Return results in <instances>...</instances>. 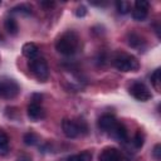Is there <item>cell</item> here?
<instances>
[{
    "label": "cell",
    "mask_w": 161,
    "mask_h": 161,
    "mask_svg": "<svg viewBox=\"0 0 161 161\" xmlns=\"http://www.w3.org/2000/svg\"><path fill=\"white\" fill-rule=\"evenodd\" d=\"M79 47V36L75 31L68 30L63 33L55 42V49L58 53L63 55H72L78 50Z\"/></svg>",
    "instance_id": "cell-1"
},
{
    "label": "cell",
    "mask_w": 161,
    "mask_h": 161,
    "mask_svg": "<svg viewBox=\"0 0 161 161\" xmlns=\"http://www.w3.org/2000/svg\"><path fill=\"white\" fill-rule=\"evenodd\" d=\"M113 65L119 72H136L140 68L137 58L127 53H118L113 58Z\"/></svg>",
    "instance_id": "cell-2"
},
{
    "label": "cell",
    "mask_w": 161,
    "mask_h": 161,
    "mask_svg": "<svg viewBox=\"0 0 161 161\" xmlns=\"http://www.w3.org/2000/svg\"><path fill=\"white\" fill-rule=\"evenodd\" d=\"M62 130L68 138H75L82 133L87 132V125L83 119H68L64 118L62 122Z\"/></svg>",
    "instance_id": "cell-3"
},
{
    "label": "cell",
    "mask_w": 161,
    "mask_h": 161,
    "mask_svg": "<svg viewBox=\"0 0 161 161\" xmlns=\"http://www.w3.org/2000/svg\"><path fill=\"white\" fill-rule=\"evenodd\" d=\"M20 93V86L13 78L1 77L0 78V98L13 99Z\"/></svg>",
    "instance_id": "cell-4"
},
{
    "label": "cell",
    "mask_w": 161,
    "mask_h": 161,
    "mask_svg": "<svg viewBox=\"0 0 161 161\" xmlns=\"http://www.w3.org/2000/svg\"><path fill=\"white\" fill-rule=\"evenodd\" d=\"M29 68H30L31 73L35 75L36 79H39L40 82L48 80V78H49V67H48L44 58L35 57V58L30 59L29 60Z\"/></svg>",
    "instance_id": "cell-5"
},
{
    "label": "cell",
    "mask_w": 161,
    "mask_h": 161,
    "mask_svg": "<svg viewBox=\"0 0 161 161\" xmlns=\"http://www.w3.org/2000/svg\"><path fill=\"white\" fill-rule=\"evenodd\" d=\"M130 93L133 98H136L137 101H141V102H146L152 98V94H151L150 89L147 88V86L141 82L132 83L130 87Z\"/></svg>",
    "instance_id": "cell-6"
},
{
    "label": "cell",
    "mask_w": 161,
    "mask_h": 161,
    "mask_svg": "<svg viewBox=\"0 0 161 161\" xmlns=\"http://www.w3.org/2000/svg\"><path fill=\"white\" fill-rule=\"evenodd\" d=\"M98 161H125V158L118 148L108 146L101 151L98 156Z\"/></svg>",
    "instance_id": "cell-7"
},
{
    "label": "cell",
    "mask_w": 161,
    "mask_h": 161,
    "mask_svg": "<svg viewBox=\"0 0 161 161\" xmlns=\"http://www.w3.org/2000/svg\"><path fill=\"white\" fill-rule=\"evenodd\" d=\"M117 119H116V117L114 116H112V114H108V113H106V114H102L99 118H98V127L103 131V132H107V133H111L113 130H114V127L117 126Z\"/></svg>",
    "instance_id": "cell-8"
},
{
    "label": "cell",
    "mask_w": 161,
    "mask_h": 161,
    "mask_svg": "<svg viewBox=\"0 0 161 161\" xmlns=\"http://www.w3.org/2000/svg\"><path fill=\"white\" fill-rule=\"evenodd\" d=\"M26 112H28V117L31 121H39V119L44 118V116H45V112H44L43 107L38 102H31L28 106Z\"/></svg>",
    "instance_id": "cell-9"
},
{
    "label": "cell",
    "mask_w": 161,
    "mask_h": 161,
    "mask_svg": "<svg viewBox=\"0 0 161 161\" xmlns=\"http://www.w3.org/2000/svg\"><path fill=\"white\" fill-rule=\"evenodd\" d=\"M127 43L131 48H135V49H143L145 47V40L135 33H130L127 35Z\"/></svg>",
    "instance_id": "cell-10"
},
{
    "label": "cell",
    "mask_w": 161,
    "mask_h": 161,
    "mask_svg": "<svg viewBox=\"0 0 161 161\" xmlns=\"http://www.w3.org/2000/svg\"><path fill=\"white\" fill-rule=\"evenodd\" d=\"M21 52H23V55L24 57H26L29 59H33V58L36 57V54L39 52V48L34 43H25L23 45V48H21Z\"/></svg>",
    "instance_id": "cell-11"
},
{
    "label": "cell",
    "mask_w": 161,
    "mask_h": 161,
    "mask_svg": "<svg viewBox=\"0 0 161 161\" xmlns=\"http://www.w3.org/2000/svg\"><path fill=\"white\" fill-rule=\"evenodd\" d=\"M111 135L114 138H117L118 141H126L127 140V130H126V127L122 123H117V126L111 132Z\"/></svg>",
    "instance_id": "cell-12"
},
{
    "label": "cell",
    "mask_w": 161,
    "mask_h": 161,
    "mask_svg": "<svg viewBox=\"0 0 161 161\" xmlns=\"http://www.w3.org/2000/svg\"><path fill=\"white\" fill-rule=\"evenodd\" d=\"M4 26H5V30L10 34V35H15L18 34V30H19V26H18V23L14 18H6L5 21H4Z\"/></svg>",
    "instance_id": "cell-13"
},
{
    "label": "cell",
    "mask_w": 161,
    "mask_h": 161,
    "mask_svg": "<svg viewBox=\"0 0 161 161\" xmlns=\"http://www.w3.org/2000/svg\"><path fill=\"white\" fill-rule=\"evenodd\" d=\"M9 152V137L5 131L0 130V156H5Z\"/></svg>",
    "instance_id": "cell-14"
},
{
    "label": "cell",
    "mask_w": 161,
    "mask_h": 161,
    "mask_svg": "<svg viewBox=\"0 0 161 161\" xmlns=\"http://www.w3.org/2000/svg\"><path fill=\"white\" fill-rule=\"evenodd\" d=\"M150 79H151V84L153 86V88H155L157 92H160V88H161V87H160V86H161V69H160V68L155 69L153 73L151 74Z\"/></svg>",
    "instance_id": "cell-15"
},
{
    "label": "cell",
    "mask_w": 161,
    "mask_h": 161,
    "mask_svg": "<svg viewBox=\"0 0 161 161\" xmlns=\"http://www.w3.org/2000/svg\"><path fill=\"white\" fill-rule=\"evenodd\" d=\"M148 15V9H141V8H135L132 10V18L137 21H143Z\"/></svg>",
    "instance_id": "cell-16"
},
{
    "label": "cell",
    "mask_w": 161,
    "mask_h": 161,
    "mask_svg": "<svg viewBox=\"0 0 161 161\" xmlns=\"http://www.w3.org/2000/svg\"><path fill=\"white\" fill-rule=\"evenodd\" d=\"M10 11L15 13V14H21V15H30L31 14V8L28 4H20V5L14 6Z\"/></svg>",
    "instance_id": "cell-17"
},
{
    "label": "cell",
    "mask_w": 161,
    "mask_h": 161,
    "mask_svg": "<svg viewBox=\"0 0 161 161\" xmlns=\"http://www.w3.org/2000/svg\"><path fill=\"white\" fill-rule=\"evenodd\" d=\"M116 9L119 14L125 15V14H128L130 10H131V5L128 1H125V0H119V1H116Z\"/></svg>",
    "instance_id": "cell-18"
},
{
    "label": "cell",
    "mask_w": 161,
    "mask_h": 161,
    "mask_svg": "<svg viewBox=\"0 0 161 161\" xmlns=\"http://www.w3.org/2000/svg\"><path fill=\"white\" fill-rule=\"evenodd\" d=\"M91 160H92V153L88 151H83V152L73 155L68 158V161H91Z\"/></svg>",
    "instance_id": "cell-19"
},
{
    "label": "cell",
    "mask_w": 161,
    "mask_h": 161,
    "mask_svg": "<svg viewBox=\"0 0 161 161\" xmlns=\"http://www.w3.org/2000/svg\"><path fill=\"white\" fill-rule=\"evenodd\" d=\"M39 142V137L38 135H35L34 132H28L24 135V143L28 146H34Z\"/></svg>",
    "instance_id": "cell-20"
},
{
    "label": "cell",
    "mask_w": 161,
    "mask_h": 161,
    "mask_svg": "<svg viewBox=\"0 0 161 161\" xmlns=\"http://www.w3.org/2000/svg\"><path fill=\"white\" fill-rule=\"evenodd\" d=\"M132 143H133V146H135L136 148H141V147L143 146V135H142L141 132H137V133L135 135L133 140H132Z\"/></svg>",
    "instance_id": "cell-21"
},
{
    "label": "cell",
    "mask_w": 161,
    "mask_h": 161,
    "mask_svg": "<svg viewBox=\"0 0 161 161\" xmlns=\"http://www.w3.org/2000/svg\"><path fill=\"white\" fill-rule=\"evenodd\" d=\"M152 155L155 157L156 161H160L161 160V145L160 143H156L155 147H153V151H152Z\"/></svg>",
    "instance_id": "cell-22"
},
{
    "label": "cell",
    "mask_w": 161,
    "mask_h": 161,
    "mask_svg": "<svg viewBox=\"0 0 161 161\" xmlns=\"http://www.w3.org/2000/svg\"><path fill=\"white\" fill-rule=\"evenodd\" d=\"M75 15H77L78 18H83V16H86V15H87V9H86V6H83V5L78 6V8L75 9Z\"/></svg>",
    "instance_id": "cell-23"
},
{
    "label": "cell",
    "mask_w": 161,
    "mask_h": 161,
    "mask_svg": "<svg viewBox=\"0 0 161 161\" xmlns=\"http://www.w3.org/2000/svg\"><path fill=\"white\" fill-rule=\"evenodd\" d=\"M135 8L148 9V8H150V4H148V1H146V0H137V1L135 3Z\"/></svg>",
    "instance_id": "cell-24"
},
{
    "label": "cell",
    "mask_w": 161,
    "mask_h": 161,
    "mask_svg": "<svg viewBox=\"0 0 161 161\" xmlns=\"http://www.w3.org/2000/svg\"><path fill=\"white\" fill-rule=\"evenodd\" d=\"M55 5L54 1H40V6H43L44 9H50Z\"/></svg>",
    "instance_id": "cell-25"
},
{
    "label": "cell",
    "mask_w": 161,
    "mask_h": 161,
    "mask_svg": "<svg viewBox=\"0 0 161 161\" xmlns=\"http://www.w3.org/2000/svg\"><path fill=\"white\" fill-rule=\"evenodd\" d=\"M16 161H31V158H30V157H28V156H20Z\"/></svg>",
    "instance_id": "cell-26"
},
{
    "label": "cell",
    "mask_w": 161,
    "mask_h": 161,
    "mask_svg": "<svg viewBox=\"0 0 161 161\" xmlns=\"http://www.w3.org/2000/svg\"><path fill=\"white\" fill-rule=\"evenodd\" d=\"M0 5H1V1H0Z\"/></svg>",
    "instance_id": "cell-27"
}]
</instances>
